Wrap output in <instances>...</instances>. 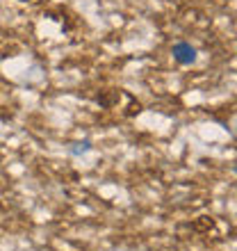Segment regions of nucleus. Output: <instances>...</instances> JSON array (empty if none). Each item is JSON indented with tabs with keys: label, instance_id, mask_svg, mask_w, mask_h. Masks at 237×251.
Listing matches in <instances>:
<instances>
[{
	"label": "nucleus",
	"instance_id": "obj_3",
	"mask_svg": "<svg viewBox=\"0 0 237 251\" xmlns=\"http://www.w3.org/2000/svg\"><path fill=\"white\" fill-rule=\"evenodd\" d=\"M212 226H214L212 217H198V222L194 224V228H196V231H208V228H212Z\"/></svg>",
	"mask_w": 237,
	"mask_h": 251
},
{
	"label": "nucleus",
	"instance_id": "obj_2",
	"mask_svg": "<svg viewBox=\"0 0 237 251\" xmlns=\"http://www.w3.org/2000/svg\"><path fill=\"white\" fill-rule=\"evenodd\" d=\"M123 96V89H103L100 94H96V103H100L103 107H114L118 103V99Z\"/></svg>",
	"mask_w": 237,
	"mask_h": 251
},
{
	"label": "nucleus",
	"instance_id": "obj_4",
	"mask_svg": "<svg viewBox=\"0 0 237 251\" xmlns=\"http://www.w3.org/2000/svg\"><path fill=\"white\" fill-rule=\"evenodd\" d=\"M19 2H30V0H19Z\"/></svg>",
	"mask_w": 237,
	"mask_h": 251
},
{
	"label": "nucleus",
	"instance_id": "obj_1",
	"mask_svg": "<svg viewBox=\"0 0 237 251\" xmlns=\"http://www.w3.org/2000/svg\"><path fill=\"white\" fill-rule=\"evenodd\" d=\"M171 53H173V60L183 66H190L196 62V48L191 44H187V41H178L176 46L171 48Z\"/></svg>",
	"mask_w": 237,
	"mask_h": 251
}]
</instances>
